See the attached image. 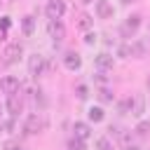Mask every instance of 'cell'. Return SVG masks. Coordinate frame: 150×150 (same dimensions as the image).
<instances>
[{"mask_svg":"<svg viewBox=\"0 0 150 150\" xmlns=\"http://www.w3.org/2000/svg\"><path fill=\"white\" fill-rule=\"evenodd\" d=\"M145 87H148V91H150V75H148V82H145Z\"/></svg>","mask_w":150,"mask_h":150,"instance_id":"83f0119b","label":"cell"},{"mask_svg":"<svg viewBox=\"0 0 150 150\" xmlns=\"http://www.w3.org/2000/svg\"><path fill=\"white\" fill-rule=\"evenodd\" d=\"M21 54H23V47H21V42H12V45H7L5 54H2V63L12 66V63H16V61L21 59Z\"/></svg>","mask_w":150,"mask_h":150,"instance_id":"6da1fadb","label":"cell"},{"mask_svg":"<svg viewBox=\"0 0 150 150\" xmlns=\"http://www.w3.org/2000/svg\"><path fill=\"white\" fill-rule=\"evenodd\" d=\"M68 150H87V148H84V141H80V138L73 136V138L68 141Z\"/></svg>","mask_w":150,"mask_h":150,"instance_id":"d6986e66","label":"cell"},{"mask_svg":"<svg viewBox=\"0 0 150 150\" xmlns=\"http://www.w3.org/2000/svg\"><path fill=\"white\" fill-rule=\"evenodd\" d=\"M21 28H23V33H26V35H30V33H33V28H35V19H33V16H23Z\"/></svg>","mask_w":150,"mask_h":150,"instance_id":"9a60e30c","label":"cell"},{"mask_svg":"<svg viewBox=\"0 0 150 150\" xmlns=\"http://www.w3.org/2000/svg\"><path fill=\"white\" fill-rule=\"evenodd\" d=\"M21 89V82H19V77H14V75H7V77H2L0 80V91L2 94H16Z\"/></svg>","mask_w":150,"mask_h":150,"instance_id":"5b68a950","label":"cell"},{"mask_svg":"<svg viewBox=\"0 0 150 150\" xmlns=\"http://www.w3.org/2000/svg\"><path fill=\"white\" fill-rule=\"evenodd\" d=\"M87 115H89L91 122H101V120H103V108H94V105H91Z\"/></svg>","mask_w":150,"mask_h":150,"instance_id":"2e32d148","label":"cell"},{"mask_svg":"<svg viewBox=\"0 0 150 150\" xmlns=\"http://www.w3.org/2000/svg\"><path fill=\"white\" fill-rule=\"evenodd\" d=\"M2 150H23V148H21L16 141H7V143L2 145Z\"/></svg>","mask_w":150,"mask_h":150,"instance_id":"44dd1931","label":"cell"},{"mask_svg":"<svg viewBox=\"0 0 150 150\" xmlns=\"http://www.w3.org/2000/svg\"><path fill=\"white\" fill-rule=\"evenodd\" d=\"M96 14H98V19H112L115 9L108 0H96Z\"/></svg>","mask_w":150,"mask_h":150,"instance_id":"30bf717a","label":"cell"},{"mask_svg":"<svg viewBox=\"0 0 150 150\" xmlns=\"http://www.w3.org/2000/svg\"><path fill=\"white\" fill-rule=\"evenodd\" d=\"M47 33H49V38H52L54 42H61V40L66 38V28H63V23H61L59 19H49V23H47Z\"/></svg>","mask_w":150,"mask_h":150,"instance_id":"277c9868","label":"cell"},{"mask_svg":"<svg viewBox=\"0 0 150 150\" xmlns=\"http://www.w3.org/2000/svg\"><path fill=\"white\" fill-rule=\"evenodd\" d=\"M21 108H23V98L19 96V91L16 94H9L7 96V110H9V115H19Z\"/></svg>","mask_w":150,"mask_h":150,"instance_id":"ba28073f","label":"cell"},{"mask_svg":"<svg viewBox=\"0 0 150 150\" xmlns=\"http://www.w3.org/2000/svg\"><path fill=\"white\" fill-rule=\"evenodd\" d=\"M138 26H141V16H138V14L127 16V21L122 23V35H124V38H131V35L138 30Z\"/></svg>","mask_w":150,"mask_h":150,"instance_id":"8992f818","label":"cell"},{"mask_svg":"<svg viewBox=\"0 0 150 150\" xmlns=\"http://www.w3.org/2000/svg\"><path fill=\"white\" fill-rule=\"evenodd\" d=\"M148 129H150V124H148V122H141V124H138V129H136V131H138V134H145V131H148Z\"/></svg>","mask_w":150,"mask_h":150,"instance_id":"cb8c5ba5","label":"cell"},{"mask_svg":"<svg viewBox=\"0 0 150 150\" xmlns=\"http://www.w3.org/2000/svg\"><path fill=\"white\" fill-rule=\"evenodd\" d=\"M42 129H45V120L38 112H33V115L26 117V122H23V131L26 134H40Z\"/></svg>","mask_w":150,"mask_h":150,"instance_id":"7a4b0ae2","label":"cell"},{"mask_svg":"<svg viewBox=\"0 0 150 150\" xmlns=\"http://www.w3.org/2000/svg\"><path fill=\"white\" fill-rule=\"evenodd\" d=\"M63 66H66L68 70H77V68L82 66L80 54H77V52H66V54H63Z\"/></svg>","mask_w":150,"mask_h":150,"instance_id":"9c48e42d","label":"cell"},{"mask_svg":"<svg viewBox=\"0 0 150 150\" xmlns=\"http://www.w3.org/2000/svg\"><path fill=\"white\" fill-rule=\"evenodd\" d=\"M120 112H124V115H127V112H131V96H129V98H124V101L120 103Z\"/></svg>","mask_w":150,"mask_h":150,"instance_id":"ffe728a7","label":"cell"},{"mask_svg":"<svg viewBox=\"0 0 150 150\" xmlns=\"http://www.w3.org/2000/svg\"><path fill=\"white\" fill-rule=\"evenodd\" d=\"M91 23H94V19H91L89 14H80V19H77V28L89 30V28H91Z\"/></svg>","mask_w":150,"mask_h":150,"instance_id":"5bb4252c","label":"cell"},{"mask_svg":"<svg viewBox=\"0 0 150 150\" xmlns=\"http://www.w3.org/2000/svg\"><path fill=\"white\" fill-rule=\"evenodd\" d=\"M82 2H94V0H82Z\"/></svg>","mask_w":150,"mask_h":150,"instance_id":"f546056e","label":"cell"},{"mask_svg":"<svg viewBox=\"0 0 150 150\" xmlns=\"http://www.w3.org/2000/svg\"><path fill=\"white\" fill-rule=\"evenodd\" d=\"M45 68H47V63H45V56H40V54H33V56L28 59V73H30L33 77H40V75H45Z\"/></svg>","mask_w":150,"mask_h":150,"instance_id":"3957f363","label":"cell"},{"mask_svg":"<svg viewBox=\"0 0 150 150\" xmlns=\"http://www.w3.org/2000/svg\"><path fill=\"white\" fill-rule=\"evenodd\" d=\"M96 66H98L101 70L112 68V56H110V54H98V56H96Z\"/></svg>","mask_w":150,"mask_h":150,"instance_id":"4fadbf2b","label":"cell"},{"mask_svg":"<svg viewBox=\"0 0 150 150\" xmlns=\"http://www.w3.org/2000/svg\"><path fill=\"white\" fill-rule=\"evenodd\" d=\"M84 42H87V45H94V42H96V35H94V33H87V35H84Z\"/></svg>","mask_w":150,"mask_h":150,"instance_id":"603a6c76","label":"cell"},{"mask_svg":"<svg viewBox=\"0 0 150 150\" xmlns=\"http://www.w3.org/2000/svg\"><path fill=\"white\" fill-rule=\"evenodd\" d=\"M98 101H101V103H110V101H112V94H110L108 87H101V89H98Z\"/></svg>","mask_w":150,"mask_h":150,"instance_id":"e0dca14e","label":"cell"},{"mask_svg":"<svg viewBox=\"0 0 150 150\" xmlns=\"http://www.w3.org/2000/svg\"><path fill=\"white\" fill-rule=\"evenodd\" d=\"M73 134H75V138L87 141V138L91 136V129H89V124H87V122H75V124H73Z\"/></svg>","mask_w":150,"mask_h":150,"instance_id":"7c38bea8","label":"cell"},{"mask_svg":"<svg viewBox=\"0 0 150 150\" xmlns=\"http://www.w3.org/2000/svg\"><path fill=\"white\" fill-rule=\"evenodd\" d=\"M0 26H2V28H9V19H7V16H2V21H0Z\"/></svg>","mask_w":150,"mask_h":150,"instance_id":"d4e9b609","label":"cell"},{"mask_svg":"<svg viewBox=\"0 0 150 150\" xmlns=\"http://www.w3.org/2000/svg\"><path fill=\"white\" fill-rule=\"evenodd\" d=\"M96 148H98V150H112V143H110L108 136H101V138L96 141Z\"/></svg>","mask_w":150,"mask_h":150,"instance_id":"ac0fdd59","label":"cell"},{"mask_svg":"<svg viewBox=\"0 0 150 150\" xmlns=\"http://www.w3.org/2000/svg\"><path fill=\"white\" fill-rule=\"evenodd\" d=\"M5 38H7V28H2V26H0V42H2Z\"/></svg>","mask_w":150,"mask_h":150,"instance_id":"484cf974","label":"cell"},{"mask_svg":"<svg viewBox=\"0 0 150 150\" xmlns=\"http://www.w3.org/2000/svg\"><path fill=\"white\" fill-rule=\"evenodd\" d=\"M45 12H47V16H49V19H61V16H63V12H66V5H63L61 0H52V2L45 7Z\"/></svg>","mask_w":150,"mask_h":150,"instance_id":"52a82bcc","label":"cell"},{"mask_svg":"<svg viewBox=\"0 0 150 150\" xmlns=\"http://www.w3.org/2000/svg\"><path fill=\"white\" fill-rule=\"evenodd\" d=\"M75 91H77V98H82V101H84V98L89 96V94H87V87H84V84H77V89H75Z\"/></svg>","mask_w":150,"mask_h":150,"instance_id":"7402d4cb","label":"cell"},{"mask_svg":"<svg viewBox=\"0 0 150 150\" xmlns=\"http://www.w3.org/2000/svg\"><path fill=\"white\" fill-rule=\"evenodd\" d=\"M122 2H124V5H129V2H134V0H122Z\"/></svg>","mask_w":150,"mask_h":150,"instance_id":"f1b7e54d","label":"cell"},{"mask_svg":"<svg viewBox=\"0 0 150 150\" xmlns=\"http://www.w3.org/2000/svg\"><path fill=\"white\" fill-rule=\"evenodd\" d=\"M145 110V101H143V94H134L131 96V115L134 117H141Z\"/></svg>","mask_w":150,"mask_h":150,"instance_id":"8fae6325","label":"cell"},{"mask_svg":"<svg viewBox=\"0 0 150 150\" xmlns=\"http://www.w3.org/2000/svg\"><path fill=\"white\" fill-rule=\"evenodd\" d=\"M2 129H7V122H5L2 117H0V131H2Z\"/></svg>","mask_w":150,"mask_h":150,"instance_id":"4316f807","label":"cell"}]
</instances>
